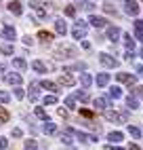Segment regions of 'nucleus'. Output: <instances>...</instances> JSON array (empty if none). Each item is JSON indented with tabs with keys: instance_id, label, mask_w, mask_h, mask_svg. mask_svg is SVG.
Listing matches in <instances>:
<instances>
[{
	"instance_id": "obj_40",
	"label": "nucleus",
	"mask_w": 143,
	"mask_h": 150,
	"mask_svg": "<svg viewBox=\"0 0 143 150\" xmlns=\"http://www.w3.org/2000/svg\"><path fill=\"white\" fill-rule=\"evenodd\" d=\"M15 97H17V99H23V97H25V91H23V89L19 87V85L15 87Z\"/></svg>"
},
{
	"instance_id": "obj_3",
	"label": "nucleus",
	"mask_w": 143,
	"mask_h": 150,
	"mask_svg": "<svg viewBox=\"0 0 143 150\" xmlns=\"http://www.w3.org/2000/svg\"><path fill=\"white\" fill-rule=\"evenodd\" d=\"M67 131H69L72 135H76V139H78V142H82V144H93V142H97V135H88V133H84V131H76V129H72V127H67Z\"/></svg>"
},
{
	"instance_id": "obj_47",
	"label": "nucleus",
	"mask_w": 143,
	"mask_h": 150,
	"mask_svg": "<svg viewBox=\"0 0 143 150\" xmlns=\"http://www.w3.org/2000/svg\"><path fill=\"white\" fill-rule=\"evenodd\" d=\"M57 114H59V116H63V118H65V116H67V110H63V108H59V110H57Z\"/></svg>"
},
{
	"instance_id": "obj_55",
	"label": "nucleus",
	"mask_w": 143,
	"mask_h": 150,
	"mask_svg": "<svg viewBox=\"0 0 143 150\" xmlns=\"http://www.w3.org/2000/svg\"><path fill=\"white\" fill-rule=\"evenodd\" d=\"M141 57H143V49H141Z\"/></svg>"
},
{
	"instance_id": "obj_12",
	"label": "nucleus",
	"mask_w": 143,
	"mask_h": 150,
	"mask_svg": "<svg viewBox=\"0 0 143 150\" xmlns=\"http://www.w3.org/2000/svg\"><path fill=\"white\" fill-rule=\"evenodd\" d=\"M105 34H107V40H111V42H116L118 38H120V28H116V25H109Z\"/></svg>"
},
{
	"instance_id": "obj_45",
	"label": "nucleus",
	"mask_w": 143,
	"mask_h": 150,
	"mask_svg": "<svg viewBox=\"0 0 143 150\" xmlns=\"http://www.w3.org/2000/svg\"><path fill=\"white\" fill-rule=\"evenodd\" d=\"M6 146H8V139L6 137H0V150H6Z\"/></svg>"
},
{
	"instance_id": "obj_20",
	"label": "nucleus",
	"mask_w": 143,
	"mask_h": 150,
	"mask_svg": "<svg viewBox=\"0 0 143 150\" xmlns=\"http://www.w3.org/2000/svg\"><path fill=\"white\" fill-rule=\"evenodd\" d=\"M126 106H128L130 110H137V108H139V97H137V95H128V97H126Z\"/></svg>"
},
{
	"instance_id": "obj_21",
	"label": "nucleus",
	"mask_w": 143,
	"mask_h": 150,
	"mask_svg": "<svg viewBox=\"0 0 143 150\" xmlns=\"http://www.w3.org/2000/svg\"><path fill=\"white\" fill-rule=\"evenodd\" d=\"M80 85H82L84 89H88L90 85H93V76L90 74H80Z\"/></svg>"
},
{
	"instance_id": "obj_46",
	"label": "nucleus",
	"mask_w": 143,
	"mask_h": 150,
	"mask_svg": "<svg viewBox=\"0 0 143 150\" xmlns=\"http://www.w3.org/2000/svg\"><path fill=\"white\" fill-rule=\"evenodd\" d=\"M135 95L143 99V87H135Z\"/></svg>"
},
{
	"instance_id": "obj_19",
	"label": "nucleus",
	"mask_w": 143,
	"mask_h": 150,
	"mask_svg": "<svg viewBox=\"0 0 143 150\" xmlns=\"http://www.w3.org/2000/svg\"><path fill=\"white\" fill-rule=\"evenodd\" d=\"M135 38H137V40H143V21H141V19L135 21Z\"/></svg>"
},
{
	"instance_id": "obj_7",
	"label": "nucleus",
	"mask_w": 143,
	"mask_h": 150,
	"mask_svg": "<svg viewBox=\"0 0 143 150\" xmlns=\"http://www.w3.org/2000/svg\"><path fill=\"white\" fill-rule=\"evenodd\" d=\"M116 78H118L120 83L128 85V87H135V85H137V78L132 76V74H128V72H120V74H116Z\"/></svg>"
},
{
	"instance_id": "obj_5",
	"label": "nucleus",
	"mask_w": 143,
	"mask_h": 150,
	"mask_svg": "<svg viewBox=\"0 0 143 150\" xmlns=\"http://www.w3.org/2000/svg\"><path fill=\"white\" fill-rule=\"evenodd\" d=\"M124 13L130 17H137L139 15V4L137 0H124Z\"/></svg>"
},
{
	"instance_id": "obj_35",
	"label": "nucleus",
	"mask_w": 143,
	"mask_h": 150,
	"mask_svg": "<svg viewBox=\"0 0 143 150\" xmlns=\"http://www.w3.org/2000/svg\"><path fill=\"white\" fill-rule=\"evenodd\" d=\"M13 51H15L13 45H2V47H0V53H2V55H13Z\"/></svg>"
},
{
	"instance_id": "obj_13",
	"label": "nucleus",
	"mask_w": 143,
	"mask_h": 150,
	"mask_svg": "<svg viewBox=\"0 0 143 150\" xmlns=\"http://www.w3.org/2000/svg\"><path fill=\"white\" fill-rule=\"evenodd\" d=\"M8 11L13 15H21L23 13V4L19 2V0H13V2H8Z\"/></svg>"
},
{
	"instance_id": "obj_10",
	"label": "nucleus",
	"mask_w": 143,
	"mask_h": 150,
	"mask_svg": "<svg viewBox=\"0 0 143 150\" xmlns=\"http://www.w3.org/2000/svg\"><path fill=\"white\" fill-rule=\"evenodd\" d=\"M4 78V83H8V85H13V87H17V85H21V74H4L2 76Z\"/></svg>"
},
{
	"instance_id": "obj_54",
	"label": "nucleus",
	"mask_w": 143,
	"mask_h": 150,
	"mask_svg": "<svg viewBox=\"0 0 143 150\" xmlns=\"http://www.w3.org/2000/svg\"><path fill=\"white\" fill-rule=\"evenodd\" d=\"M67 150H76V148H72V146H69V148H67Z\"/></svg>"
},
{
	"instance_id": "obj_29",
	"label": "nucleus",
	"mask_w": 143,
	"mask_h": 150,
	"mask_svg": "<svg viewBox=\"0 0 143 150\" xmlns=\"http://www.w3.org/2000/svg\"><path fill=\"white\" fill-rule=\"evenodd\" d=\"M124 47H126V49H130V51L135 49V38H132L130 34H124Z\"/></svg>"
},
{
	"instance_id": "obj_25",
	"label": "nucleus",
	"mask_w": 143,
	"mask_h": 150,
	"mask_svg": "<svg viewBox=\"0 0 143 150\" xmlns=\"http://www.w3.org/2000/svg\"><path fill=\"white\" fill-rule=\"evenodd\" d=\"M76 6H78V8H82V11H93V8H95V4L90 2V0H80Z\"/></svg>"
},
{
	"instance_id": "obj_53",
	"label": "nucleus",
	"mask_w": 143,
	"mask_h": 150,
	"mask_svg": "<svg viewBox=\"0 0 143 150\" xmlns=\"http://www.w3.org/2000/svg\"><path fill=\"white\" fill-rule=\"evenodd\" d=\"M103 150H114V146H105V148H103Z\"/></svg>"
},
{
	"instance_id": "obj_42",
	"label": "nucleus",
	"mask_w": 143,
	"mask_h": 150,
	"mask_svg": "<svg viewBox=\"0 0 143 150\" xmlns=\"http://www.w3.org/2000/svg\"><path fill=\"white\" fill-rule=\"evenodd\" d=\"M6 121H8V112L4 108H0V123H6Z\"/></svg>"
},
{
	"instance_id": "obj_1",
	"label": "nucleus",
	"mask_w": 143,
	"mask_h": 150,
	"mask_svg": "<svg viewBox=\"0 0 143 150\" xmlns=\"http://www.w3.org/2000/svg\"><path fill=\"white\" fill-rule=\"evenodd\" d=\"M76 55H78V49L69 47V45H63V47L55 49V57L57 59H67V57H76Z\"/></svg>"
},
{
	"instance_id": "obj_36",
	"label": "nucleus",
	"mask_w": 143,
	"mask_h": 150,
	"mask_svg": "<svg viewBox=\"0 0 143 150\" xmlns=\"http://www.w3.org/2000/svg\"><path fill=\"white\" fill-rule=\"evenodd\" d=\"M65 108H76V95H67L65 97Z\"/></svg>"
},
{
	"instance_id": "obj_39",
	"label": "nucleus",
	"mask_w": 143,
	"mask_h": 150,
	"mask_svg": "<svg viewBox=\"0 0 143 150\" xmlns=\"http://www.w3.org/2000/svg\"><path fill=\"white\" fill-rule=\"evenodd\" d=\"M44 104H46V106L57 104V95H46V97H44Z\"/></svg>"
},
{
	"instance_id": "obj_14",
	"label": "nucleus",
	"mask_w": 143,
	"mask_h": 150,
	"mask_svg": "<svg viewBox=\"0 0 143 150\" xmlns=\"http://www.w3.org/2000/svg\"><path fill=\"white\" fill-rule=\"evenodd\" d=\"M59 85H63V87H74V85H76V78L69 76V74H61V76H59Z\"/></svg>"
},
{
	"instance_id": "obj_8",
	"label": "nucleus",
	"mask_w": 143,
	"mask_h": 150,
	"mask_svg": "<svg viewBox=\"0 0 143 150\" xmlns=\"http://www.w3.org/2000/svg\"><path fill=\"white\" fill-rule=\"evenodd\" d=\"M88 23L93 25V28H105V25H107V19H105V17H97V15H90V17H88Z\"/></svg>"
},
{
	"instance_id": "obj_24",
	"label": "nucleus",
	"mask_w": 143,
	"mask_h": 150,
	"mask_svg": "<svg viewBox=\"0 0 143 150\" xmlns=\"http://www.w3.org/2000/svg\"><path fill=\"white\" fill-rule=\"evenodd\" d=\"M40 87H42V89H48V91H59V85H55L53 81H42V83H40Z\"/></svg>"
},
{
	"instance_id": "obj_6",
	"label": "nucleus",
	"mask_w": 143,
	"mask_h": 150,
	"mask_svg": "<svg viewBox=\"0 0 143 150\" xmlns=\"http://www.w3.org/2000/svg\"><path fill=\"white\" fill-rule=\"evenodd\" d=\"M99 62L103 64L105 68H118V59H114L109 53H101L99 55Z\"/></svg>"
},
{
	"instance_id": "obj_48",
	"label": "nucleus",
	"mask_w": 143,
	"mask_h": 150,
	"mask_svg": "<svg viewBox=\"0 0 143 150\" xmlns=\"http://www.w3.org/2000/svg\"><path fill=\"white\" fill-rule=\"evenodd\" d=\"M13 137H21V129H13Z\"/></svg>"
},
{
	"instance_id": "obj_38",
	"label": "nucleus",
	"mask_w": 143,
	"mask_h": 150,
	"mask_svg": "<svg viewBox=\"0 0 143 150\" xmlns=\"http://www.w3.org/2000/svg\"><path fill=\"white\" fill-rule=\"evenodd\" d=\"M8 102H11V95L6 91H0V104H8Z\"/></svg>"
},
{
	"instance_id": "obj_33",
	"label": "nucleus",
	"mask_w": 143,
	"mask_h": 150,
	"mask_svg": "<svg viewBox=\"0 0 143 150\" xmlns=\"http://www.w3.org/2000/svg\"><path fill=\"white\" fill-rule=\"evenodd\" d=\"M128 133H130L132 137H135V139H139V137H141V129H139V127H132V125H128Z\"/></svg>"
},
{
	"instance_id": "obj_41",
	"label": "nucleus",
	"mask_w": 143,
	"mask_h": 150,
	"mask_svg": "<svg viewBox=\"0 0 143 150\" xmlns=\"http://www.w3.org/2000/svg\"><path fill=\"white\" fill-rule=\"evenodd\" d=\"M86 68V64H74L72 68H65V72H72V70H84Z\"/></svg>"
},
{
	"instance_id": "obj_4",
	"label": "nucleus",
	"mask_w": 143,
	"mask_h": 150,
	"mask_svg": "<svg viewBox=\"0 0 143 150\" xmlns=\"http://www.w3.org/2000/svg\"><path fill=\"white\" fill-rule=\"evenodd\" d=\"M72 36H74V40H80V38L86 36V21H82V19H78L74 30H72Z\"/></svg>"
},
{
	"instance_id": "obj_43",
	"label": "nucleus",
	"mask_w": 143,
	"mask_h": 150,
	"mask_svg": "<svg viewBox=\"0 0 143 150\" xmlns=\"http://www.w3.org/2000/svg\"><path fill=\"white\" fill-rule=\"evenodd\" d=\"M103 11H105V13H114V15H116V8L111 6L109 2H105V4H103Z\"/></svg>"
},
{
	"instance_id": "obj_22",
	"label": "nucleus",
	"mask_w": 143,
	"mask_h": 150,
	"mask_svg": "<svg viewBox=\"0 0 143 150\" xmlns=\"http://www.w3.org/2000/svg\"><path fill=\"white\" fill-rule=\"evenodd\" d=\"M32 68L36 70L38 74H46V66H44L42 62H40V59H36V62H32Z\"/></svg>"
},
{
	"instance_id": "obj_23",
	"label": "nucleus",
	"mask_w": 143,
	"mask_h": 150,
	"mask_svg": "<svg viewBox=\"0 0 143 150\" xmlns=\"http://www.w3.org/2000/svg\"><path fill=\"white\" fill-rule=\"evenodd\" d=\"M107 83H109V74H105V72L97 74V85L99 87H107Z\"/></svg>"
},
{
	"instance_id": "obj_27",
	"label": "nucleus",
	"mask_w": 143,
	"mask_h": 150,
	"mask_svg": "<svg viewBox=\"0 0 143 150\" xmlns=\"http://www.w3.org/2000/svg\"><path fill=\"white\" fill-rule=\"evenodd\" d=\"M13 66H15L17 70H25V68H27V62H25L23 57H15V59H13Z\"/></svg>"
},
{
	"instance_id": "obj_31",
	"label": "nucleus",
	"mask_w": 143,
	"mask_h": 150,
	"mask_svg": "<svg viewBox=\"0 0 143 150\" xmlns=\"http://www.w3.org/2000/svg\"><path fill=\"white\" fill-rule=\"evenodd\" d=\"M38 38H40V40H44V42H50V40H53V34L42 30V32H38Z\"/></svg>"
},
{
	"instance_id": "obj_2",
	"label": "nucleus",
	"mask_w": 143,
	"mask_h": 150,
	"mask_svg": "<svg viewBox=\"0 0 143 150\" xmlns=\"http://www.w3.org/2000/svg\"><path fill=\"white\" fill-rule=\"evenodd\" d=\"M105 118L109 123H126L128 112H114V110H105Z\"/></svg>"
},
{
	"instance_id": "obj_51",
	"label": "nucleus",
	"mask_w": 143,
	"mask_h": 150,
	"mask_svg": "<svg viewBox=\"0 0 143 150\" xmlns=\"http://www.w3.org/2000/svg\"><path fill=\"white\" fill-rule=\"evenodd\" d=\"M128 150H141V148H139L137 144H130V146H128Z\"/></svg>"
},
{
	"instance_id": "obj_49",
	"label": "nucleus",
	"mask_w": 143,
	"mask_h": 150,
	"mask_svg": "<svg viewBox=\"0 0 143 150\" xmlns=\"http://www.w3.org/2000/svg\"><path fill=\"white\" fill-rule=\"evenodd\" d=\"M4 72H6V66H4V64H0V76H4Z\"/></svg>"
},
{
	"instance_id": "obj_11",
	"label": "nucleus",
	"mask_w": 143,
	"mask_h": 150,
	"mask_svg": "<svg viewBox=\"0 0 143 150\" xmlns=\"http://www.w3.org/2000/svg\"><path fill=\"white\" fill-rule=\"evenodd\" d=\"M109 99H111V97H109ZM109 99H107V97H97L93 104H95L97 110H105V108H111V102H109Z\"/></svg>"
},
{
	"instance_id": "obj_16",
	"label": "nucleus",
	"mask_w": 143,
	"mask_h": 150,
	"mask_svg": "<svg viewBox=\"0 0 143 150\" xmlns=\"http://www.w3.org/2000/svg\"><path fill=\"white\" fill-rule=\"evenodd\" d=\"M29 6H32L34 11L38 13V17H46V11L42 8V6H44L42 2H38V0H32V2H29Z\"/></svg>"
},
{
	"instance_id": "obj_15",
	"label": "nucleus",
	"mask_w": 143,
	"mask_h": 150,
	"mask_svg": "<svg viewBox=\"0 0 143 150\" xmlns=\"http://www.w3.org/2000/svg\"><path fill=\"white\" fill-rule=\"evenodd\" d=\"M55 32L61 34V36H65V34H67V25H65L63 19H55Z\"/></svg>"
},
{
	"instance_id": "obj_26",
	"label": "nucleus",
	"mask_w": 143,
	"mask_h": 150,
	"mask_svg": "<svg viewBox=\"0 0 143 150\" xmlns=\"http://www.w3.org/2000/svg\"><path fill=\"white\" fill-rule=\"evenodd\" d=\"M107 139H109V142H122L124 135H122L120 131H109V133H107Z\"/></svg>"
},
{
	"instance_id": "obj_32",
	"label": "nucleus",
	"mask_w": 143,
	"mask_h": 150,
	"mask_svg": "<svg viewBox=\"0 0 143 150\" xmlns=\"http://www.w3.org/2000/svg\"><path fill=\"white\" fill-rule=\"evenodd\" d=\"M34 114H36L38 118H42V121H48V114H46V110H44V108H36V110H34Z\"/></svg>"
},
{
	"instance_id": "obj_50",
	"label": "nucleus",
	"mask_w": 143,
	"mask_h": 150,
	"mask_svg": "<svg viewBox=\"0 0 143 150\" xmlns=\"http://www.w3.org/2000/svg\"><path fill=\"white\" fill-rule=\"evenodd\" d=\"M23 42H25V45H32L34 40H32V38H29V36H23Z\"/></svg>"
},
{
	"instance_id": "obj_9",
	"label": "nucleus",
	"mask_w": 143,
	"mask_h": 150,
	"mask_svg": "<svg viewBox=\"0 0 143 150\" xmlns=\"http://www.w3.org/2000/svg\"><path fill=\"white\" fill-rule=\"evenodd\" d=\"M2 38H4V40H15V38H17L15 28L13 25H4L2 28Z\"/></svg>"
},
{
	"instance_id": "obj_18",
	"label": "nucleus",
	"mask_w": 143,
	"mask_h": 150,
	"mask_svg": "<svg viewBox=\"0 0 143 150\" xmlns=\"http://www.w3.org/2000/svg\"><path fill=\"white\" fill-rule=\"evenodd\" d=\"M42 131H44L46 135H53V133H57V125H55V123H50V121H44Z\"/></svg>"
},
{
	"instance_id": "obj_34",
	"label": "nucleus",
	"mask_w": 143,
	"mask_h": 150,
	"mask_svg": "<svg viewBox=\"0 0 143 150\" xmlns=\"http://www.w3.org/2000/svg\"><path fill=\"white\" fill-rule=\"evenodd\" d=\"M25 150H38V142L36 139H25Z\"/></svg>"
},
{
	"instance_id": "obj_37",
	"label": "nucleus",
	"mask_w": 143,
	"mask_h": 150,
	"mask_svg": "<svg viewBox=\"0 0 143 150\" xmlns=\"http://www.w3.org/2000/svg\"><path fill=\"white\" fill-rule=\"evenodd\" d=\"M74 95H76V99H80V102H88V93L86 91H76Z\"/></svg>"
},
{
	"instance_id": "obj_17",
	"label": "nucleus",
	"mask_w": 143,
	"mask_h": 150,
	"mask_svg": "<svg viewBox=\"0 0 143 150\" xmlns=\"http://www.w3.org/2000/svg\"><path fill=\"white\" fill-rule=\"evenodd\" d=\"M38 89H40V83H36V81L29 85V99H32V102L38 99Z\"/></svg>"
},
{
	"instance_id": "obj_30",
	"label": "nucleus",
	"mask_w": 143,
	"mask_h": 150,
	"mask_svg": "<svg viewBox=\"0 0 143 150\" xmlns=\"http://www.w3.org/2000/svg\"><path fill=\"white\" fill-rule=\"evenodd\" d=\"M59 139H61V142H63L65 146H72V133H69V131L61 133V135H59Z\"/></svg>"
},
{
	"instance_id": "obj_52",
	"label": "nucleus",
	"mask_w": 143,
	"mask_h": 150,
	"mask_svg": "<svg viewBox=\"0 0 143 150\" xmlns=\"http://www.w3.org/2000/svg\"><path fill=\"white\" fill-rule=\"evenodd\" d=\"M137 72H139V74L143 76V66H137Z\"/></svg>"
},
{
	"instance_id": "obj_28",
	"label": "nucleus",
	"mask_w": 143,
	"mask_h": 150,
	"mask_svg": "<svg viewBox=\"0 0 143 150\" xmlns=\"http://www.w3.org/2000/svg\"><path fill=\"white\" fill-rule=\"evenodd\" d=\"M109 97H111V99H120V97H122V89H120V87H111V89H109Z\"/></svg>"
},
{
	"instance_id": "obj_44",
	"label": "nucleus",
	"mask_w": 143,
	"mask_h": 150,
	"mask_svg": "<svg viewBox=\"0 0 143 150\" xmlns=\"http://www.w3.org/2000/svg\"><path fill=\"white\" fill-rule=\"evenodd\" d=\"M65 15H67V17H74V15H76V6H67V8H65Z\"/></svg>"
}]
</instances>
